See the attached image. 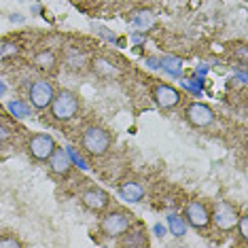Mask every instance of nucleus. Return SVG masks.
<instances>
[{
  "mask_svg": "<svg viewBox=\"0 0 248 248\" xmlns=\"http://www.w3.org/2000/svg\"><path fill=\"white\" fill-rule=\"evenodd\" d=\"M146 66H149V68H153V70H157V68H159V60H157V58H149V60H146Z\"/></svg>",
  "mask_w": 248,
  "mask_h": 248,
  "instance_id": "25",
  "label": "nucleus"
},
{
  "mask_svg": "<svg viewBox=\"0 0 248 248\" xmlns=\"http://www.w3.org/2000/svg\"><path fill=\"white\" fill-rule=\"evenodd\" d=\"M238 78H240V83H246V75H244V72H238Z\"/></svg>",
  "mask_w": 248,
  "mask_h": 248,
  "instance_id": "29",
  "label": "nucleus"
},
{
  "mask_svg": "<svg viewBox=\"0 0 248 248\" xmlns=\"http://www.w3.org/2000/svg\"><path fill=\"white\" fill-rule=\"evenodd\" d=\"M81 144L85 149V153L92 157H102L108 153L110 144H112V136L100 125H89L81 136Z\"/></svg>",
  "mask_w": 248,
  "mask_h": 248,
  "instance_id": "2",
  "label": "nucleus"
},
{
  "mask_svg": "<svg viewBox=\"0 0 248 248\" xmlns=\"http://www.w3.org/2000/svg\"><path fill=\"white\" fill-rule=\"evenodd\" d=\"M134 225V218L132 214L125 212V210H112V212H106L100 221V231L106 238H121L123 233Z\"/></svg>",
  "mask_w": 248,
  "mask_h": 248,
  "instance_id": "3",
  "label": "nucleus"
},
{
  "mask_svg": "<svg viewBox=\"0 0 248 248\" xmlns=\"http://www.w3.org/2000/svg\"><path fill=\"white\" fill-rule=\"evenodd\" d=\"M123 246H132V248H142L149 244V240H146V233H144V229H138V231H132V227H129L125 233H123V242H121Z\"/></svg>",
  "mask_w": 248,
  "mask_h": 248,
  "instance_id": "17",
  "label": "nucleus"
},
{
  "mask_svg": "<svg viewBox=\"0 0 248 248\" xmlns=\"http://www.w3.org/2000/svg\"><path fill=\"white\" fill-rule=\"evenodd\" d=\"M34 64H36V68L38 70H43V72H53L55 70V66H58V60H55V53L53 51H38L34 55Z\"/></svg>",
  "mask_w": 248,
  "mask_h": 248,
  "instance_id": "16",
  "label": "nucleus"
},
{
  "mask_svg": "<svg viewBox=\"0 0 248 248\" xmlns=\"http://www.w3.org/2000/svg\"><path fill=\"white\" fill-rule=\"evenodd\" d=\"M153 100L161 110H172L180 104L183 95H180V92L176 87L168 85V83H157L155 89H153Z\"/></svg>",
  "mask_w": 248,
  "mask_h": 248,
  "instance_id": "7",
  "label": "nucleus"
},
{
  "mask_svg": "<svg viewBox=\"0 0 248 248\" xmlns=\"http://www.w3.org/2000/svg\"><path fill=\"white\" fill-rule=\"evenodd\" d=\"M185 117L193 127H208L214 123V110L204 102H191L185 110Z\"/></svg>",
  "mask_w": 248,
  "mask_h": 248,
  "instance_id": "9",
  "label": "nucleus"
},
{
  "mask_svg": "<svg viewBox=\"0 0 248 248\" xmlns=\"http://www.w3.org/2000/svg\"><path fill=\"white\" fill-rule=\"evenodd\" d=\"M119 193H121L123 200L132 202V204H138V202H142V197H144V187L140 183H136V180H125V183H121Z\"/></svg>",
  "mask_w": 248,
  "mask_h": 248,
  "instance_id": "14",
  "label": "nucleus"
},
{
  "mask_svg": "<svg viewBox=\"0 0 248 248\" xmlns=\"http://www.w3.org/2000/svg\"><path fill=\"white\" fill-rule=\"evenodd\" d=\"M28 95H30V104L34 106L36 110H45L51 106L55 89L51 85V81H47V78H36L30 85V93Z\"/></svg>",
  "mask_w": 248,
  "mask_h": 248,
  "instance_id": "5",
  "label": "nucleus"
},
{
  "mask_svg": "<svg viewBox=\"0 0 248 248\" xmlns=\"http://www.w3.org/2000/svg\"><path fill=\"white\" fill-rule=\"evenodd\" d=\"M153 11H149V9H138V11H134V15H132V26L134 28H138L140 32H146L151 26H153Z\"/></svg>",
  "mask_w": 248,
  "mask_h": 248,
  "instance_id": "15",
  "label": "nucleus"
},
{
  "mask_svg": "<svg viewBox=\"0 0 248 248\" xmlns=\"http://www.w3.org/2000/svg\"><path fill=\"white\" fill-rule=\"evenodd\" d=\"M21 242L13 235H7V238H0V248H19Z\"/></svg>",
  "mask_w": 248,
  "mask_h": 248,
  "instance_id": "22",
  "label": "nucleus"
},
{
  "mask_svg": "<svg viewBox=\"0 0 248 248\" xmlns=\"http://www.w3.org/2000/svg\"><path fill=\"white\" fill-rule=\"evenodd\" d=\"M185 221H187L189 227L193 229H206L210 225V212H208L206 204L197 200H191L187 206H185Z\"/></svg>",
  "mask_w": 248,
  "mask_h": 248,
  "instance_id": "8",
  "label": "nucleus"
},
{
  "mask_svg": "<svg viewBox=\"0 0 248 248\" xmlns=\"http://www.w3.org/2000/svg\"><path fill=\"white\" fill-rule=\"evenodd\" d=\"M89 66H92L93 75L98 78H104V81H110V78L119 77V68L115 66V62H110L108 58H104V55H98V58H93L89 62Z\"/></svg>",
  "mask_w": 248,
  "mask_h": 248,
  "instance_id": "12",
  "label": "nucleus"
},
{
  "mask_svg": "<svg viewBox=\"0 0 248 248\" xmlns=\"http://www.w3.org/2000/svg\"><path fill=\"white\" fill-rule=\"evenodd\" d=\"M9 112L13 117H17V119H26L28 115H30V106H28L24 100H11V102L7 104Z\"/></svg>",
  "mask_w": 248,
  "mask_h": 248,
  "instance_id": "20",
  "label": "nucleus"
},
{
  "mask_svg": "<svg viewBox=\"0 0 248 248\" xmlns=\"http://www.w3.org/2000/svg\"><path fill=\"white\" fill-rule=\"evenodd\" d=\"M155 235H159V238H161V235H166V227H163V225H155Z\"/></svg>",
  "mask_w": 248,
  "mask_h": 248,
  "instance_id": "27",
  "label": "nucleus"
},
{
  "mask_svg": "<svg viewBox=\"0 0 248 248\" xmlns=\"http://www.w3.org/2000/svg\"><path fill=\"white\" fill-rule=\"evenodd\" d=\"M168 227H170V233L176 235V238H183L185 233H187L189 225L185 221V217H180V214H168Z\"/></svg>",
  "mask_w": 248,
  "mask_h": 248,
  "instance_id": "19",
  "label": "nucleus"
},
{
  "mask_svg": "<svg viewBox=\"0 0 248 248\" xmlns=\"http://www.w3.org/2000/svg\"><path fill=\"white\" fill-rule=\"evenodd\" d=\"M66 151H68L70 159H75V161H77V163H78V166H81V168H87V166H85V161H83V159H81V157H78V155H77V151H75V149H66Z\"/></svg>",
  "mask_w": 248,
  "mask_h": 248,
  "instance_id": "24",
  "label": "nucleus"
},
{
  "mask_svg": "<svg viewBox=\"0 0 248 248\" xmlns=\"http://www.w3.org/2000/svg\"><path fill=\"white\" fill-rule=\"evenodd\" d=\"M64 66L70 72H85L89 68V58L81 49H70V51L64 55Z\"/></svg>",
  "mask_w": 248,
  "mask_h": 248,
  "instance_id": "13",
  "label": "nucleus"
},
{
  "mask_svg": "<svg viewBox=\"0 0 248 248\" xmlns=\"http://www.w3.org/2000/svg\"><path fill=\"white\" fill-rule=\"evenodd\" d=\"M49 108H51L53 119L70 121V119H75L78 115V110H81V100H78V95L75 92H70V89H60V92H55Z\"/></svg>",
  "mask_w": 248,
  "mask_h": 248,
  "instance_id": "1",
  "label": "nucleus"
},
{
  "mask_svg": "<svg viewBox=\"0 0 248 248\" xmlns=\"http://www.w3.org/2000/svg\"><path fill=\"white\" fill-rule=\"evenodd\" d=\"M55 151V140L49 134H34L28 142V153L36 161H47Z\"/></svg>",
  "mask_w": 248,
  "mask_h": 248,
  "instance_id": "6",
  "label": "nucleus"
},
{
  "mask_svg": "<svg viewBox=\"0 0 248 248\" xmlns=\"http://www.w3.org/2000/svg\"><path fill=\"white\" fill-rule=\"evenodd\" d=\"M238 55H240V60H242V64H246V47L242 45V47L238 49Z\"/></svg>",
  "mask_w": 248,
  "mask_h": 248,
  "instance_id": "26",
  "label": "nucleus"
},
{
  "mask_svg": "<svg viewBox=\"0 0 248 248\" xmlns=\"http://www.w3.org/2000/svg\"><path fill=\"white\" fill-rule=\"evenodd\" d=\"M81 202H83V206H85L87 210L102 212L110 204V195L106 193L104 189H100V187H92V189H87V191H83L81 193Z\"/></svg>",
  "mask_w": 248,
  "mask_h": 248,
  "instance_id": "10",
  "label": "nucleus"
},
{
  "mask_svg": "<svg viewBox=\"0 0 248 248\" xmlns=\"http://www.w3.org/2000/svg\"><path fill=\"white\" fill-rule=\"evenodd\" d=\"M49 168H51V172L55 174V176H68L70 170H72V159L68 155V151L66 149H60V146H55V151L51 153V157L47 159Z\"/></svg>",
  "mask_w": 248,
  "mask_h": 248,
  "instance_id": "11",
  "label": "nucleus"
},
{
  "mask_svg": "<svg viewBox=\"0 0 248 248\" xmlns=\"http://www.w3.org/2000/svg\"><path fill=\"white\" fill-rule=\"evenodd\" d=\"M11 138H13V129H11L7 123H0V144L7 142Z\"/></svg>",
  "mask_w": 248,
  "mask_h": 248,
  "instance_id": "23",
  "label": "nucleus"
},
{
  "mask_svg": "<svg viewBox=\"0 0 248 248\" xmlns=\"http://www.w3.org/2000/svg\"><path fill=\"white\" fill-rule=\"evenodd\" d=\"M159 68L166 70L170 77H178L183 72V60L176 55H163V58H159Z\"/></svg>",
  "mask_w": 248,
  "mask_h": 248,
  "instance_id": "18",
  "label": "nucleus"
},
{
  "mask_svg": "<svg viewBox=\"0 0 248 248\" xmlns=\"http://www.w3.org/2000/svg\"><path fill=\"white\" fill-rule=\"evenodd\" d=\"M235 229L240 231L242 240H246V242H248V217H246V214H240V218H238V225H235Z\"/></svg>",
  "mask_w": 248,
  "mask_h": 248,
  "instance_id": "21",
  "label": "nucleus"
},
{
  "mask_svg": "<svg viewBox=\"0 0 248 248\" xmlns=\"http://www.w3.org/2000/svg\"><path fill=\"white\" fill-rule=\"evenodd\" d=\"M238 218H240V212L238 208L233 204H229V202H217V206H214V210L210 214V223H214V227L218 231H231L235 229V225H238Z\"/></svg>",
  "mask_w": 248,
  "mask_h": 248,
  "instance_id": "4",
  "label": "nucleus"
},
{
  "mask_svg": "<svg viewBox=\"0 0 248 248\" xmlns=\"http://www.w3.org/2000/svg\"><path fill=\"white\" fill-rule=\"evenodd\" d=\"M132 41H134V43H140V41H142V34H134Z\"/></svg>",
  "mask_w": 248,
  "mask_h": 248,
  "instance_id": "28",
  "label": "nucleus"
}]
</instances>
